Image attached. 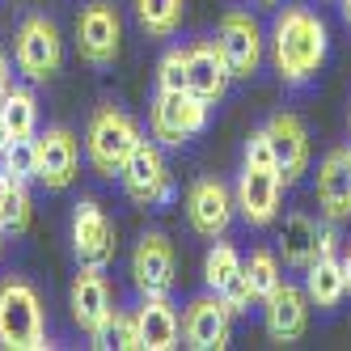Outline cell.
Returning a JSON list of instances; mask_svg holds the SVG:
<instances>
[{
    "label": "cell",
    "instance_id": "cell-32",
    "mask_svg": "<svg viewBox=\"0 0 351 351\" xmlns=\"http://www.w3.org/2000/svg\"><path fill=\"white\" fill-rule=\"evenodd\" d=\"M5 93H9V56L0 51V97H5Z\"/></svg>",
    "mask_w": 351,
    "mask_h": 351
},
{
    "label": "cell",
    "instance_id": "cell-4",
    "mask_svg": "<svg viewBox=\"0 0 351 351\" xmlns=\"http://www.w3.org/2000/svg\"><path fill=\"white\" fill-rule=\"evenodd\" d=\"M13 60L30 81H51L60 72V60H64V43H60L56 21H47L43 13L21 21L17 38H13Z\"/></svg>",
    "mask_w": 351,
    "mask_h": 351
},
{
    "label": "cell",
    "instance_id": "cell-29",
    "mask_svg": "<svg viewBox=\"0 0 351 351\" xmlns=\"http://www.w3.org/2000/svg\"><path fill=\"white\" fill-rule=\"evenodd\" d=\"M0 229L5 233H21L30 229V195H26V182H17L5 199V208H0Z\"/></svg>",
    "mask_w": 351,
    "mask_h": 351
},
{
    "label": "cell",
    "instance_id": "cell-3",
    "mask_svg": "<svg viewBox=\"0 0 351 351\" xmlns=\"http://www.w3.org/2000/svg\"><path fill=\"white\" fill-rule=\"evenodd\" d=\"M136 144H140V128H136L132 114H123L114 106L93 110L89 132H85V153H89V165L102 178H114L123 169V161L136 153Z\"/></svg>",
    "mask_w": 351,
    "mask_h": 351
},
{
    "label": "cell",
    "instance_id": "cell-25",
    "mask_svg": "<svg viewBox=\"0 0 351 351\" xmlns=\"http://www.w3.org/2000/svg\"><path fill=\"white\" fill-rule=\"evenodd\" d=\"M136 17L153 38H169L182 21V0H136Z\"/></svg>",
    "mask_w": 351,
    "mask_h": 351
},
{
    "label": "cell",
    "instance_id": "cell-22",
    "mask_svg": "<svg viewBox=\"0 0 351 351\" xmlns=\"http://www.w3.org/2000/svg\"><path fill=\"white\" fill-rule=\"evenodd\" d=\"M309 280H305V292H309V305L317 309H335L339 300L347 296V275H343V258L335 254H317L309 267Z\"/></svg>",
    "mask_w": 351,
    "mask_h": 351
},
{
    "label": "cell",
    "instance_id": "cell-17",
    "mask_svg": "<svg viewBox=\"0 0 351 351\" xmlns=\"http://www.w3.org/2000/svg\"><path fill=\"white\" fill-rule=\"evenodd\" d=\"M204 280H208V288L229 305L233 313H241L250 300V284H245V263H241V254L233 245H212L208 250V258H204Z\"/></svg>",
    "mask_w": 351,
    "mask_h": 351
},
{
    "label": "cell",
    "instance_id": "cell-12",
    "mask_svg": "<svg viewBox=\"0 0 351 351\" xmlns=\"http://www.w3.org/2000/svg\"><path fill=\"white\" fill-rule=\"evenodd\" d=\"M68 305H72L77 326L89 335V343H97V335L106 330V322H110V313H114V309H110V284H106L102 267H81V275L72 280Z\"/></svg>",
    "mask_w": 351,
    "mask_h": 351
},
{
    "label": "cell",
    "instance_id": "cell-5",
    "mask_svg": "<svg viewBox=\"0 0 351 351\" xmlns=\"http://www.w3.org/2000/svg\"><path fill=\"white\" fill-rule=\"evenodd\" d=\"M208 106L191 89H157L153 97V136L161 144H182L208 128Z\"/></svg>",
    "mask_w": 351,
    "mask_h": 351
},
{
    "label": "cell",
    "instance_id": "cell-27",
    "mask_svg": "<svg viewBox=\"0 0 351 351\" xmlns=\"http://www.w3.org/2000/svg\"><path fill=\"white\" fill-rule=\"evenodd\" d=\"M93 347H123V351H144V343H140V326H136V317L132 313H110V322H106V330L97 335V343Z\"/></svg>",
    "mask_w": 351,
    "mask_h": 351
},
{
    "label": "cell",
    "instance_id": "cell-7",
    "mask_svg": "<svg viewBox=\"0 0 351 351\" xmlns=\"http://www.w3.org/2000/svg\"><path fill=\"white\" fill-rule=\"evenodd\" d=\"M77 169H81V144L68 128H47L43 136H34V178L47 191L72 186Z\"/></svg>",
    "mask_w": 351,
    "mask_h": 351
},
{
    "label": "cell",
    "instance_id": "cell-36",
    "mask_svg": "<svg viewBox=\"0 0 351 351\" xmlns=\"http://www.w3.org/2000/svg\"><path fill=\"white\" fill-rule=\"evenodd\" d=\"M0 250H5V229H0Z\"/></svg>",
    "mask_w": 351,
    "mask_h": 351
},
{
    "label": "cell",
    "instance_id": "cell-10",
    "mask_svg": "<svg viewBox=\"0 0 351 351\" xmlns=\"http://www.w3.org/2000/svg\"><path fill=\"white\" fill-rule=\"evenodd\" d=\"M173 271H178V258H173V245L165 233H144L136 254H132V280L144 296H169L173 288Z\"/></svg>",
    "mask_w": 351,
    "mask_h": 351
},
{
    "label": "cell",
    "instance_id": "cell-9",
    "mask_svg": "<svg viewBox=\"0 0 351 351\" xmlns=\"http://www.w3.org/2000/svg\"><path fill=\"white\" fill-rule=\"evenodd\" d=\"M72 250H77L81 267H106L114 258V224L93 199H81L77 204V216H72Z\"/></svg>",
    "mask_w": 351,
    "mask_h": 351
},
{
    "label": "cell",
    "instance_id": "cell-21",
    "mask_svg": "<svg viewBox=\"0 0 351 351\" xmlns=\"http://www.w3.org/2000/svg\"><path fill=\"white\" fill-rule=\"evenodd\" d=\"M136 326H140L144 351H169L182 339V322H178V313H173V305L165 296H144V305L136 313Z\"/></svg>",
    "mask_w": 351,
    "mask_h": 351
},
{
    "label": "cell",
    "instance_id": "cell-1",
    "mask_svg": "<svg viewBox=\"0 0 351 351\" xmlns=\"http://www.w3.org/2000/svg\"><path fill=\"white\" fill-rule=\"evenodd\" d=\"M271 60H275V72H280L288 85L309 81L326 64V26H322V17L300 9V5L284 9L275 17V26H271Z\"/></svg>",
    "mask_w": 351,
    "mask_h": 351
},
{
    "label": "cell",
    "instance_id": "cell-34",
    "mask_svg": "<svg viewBox=\"0 0 351 351\" xmlns=\"http://www.w3.org/2000/svg\"><path fill=\"white\" fill-rule=\"evenodd\" d=\"M5 144H9V128H5V119H0V153H5Z\"/></svg>",
    "mask_w": 351,
    "mask_h": 351
},
{
    "label": "cell",
    "instance_id": "cell-20",
    "mask_svg": "<svg viewBox=\"0 0 351 351\" xmlns=\"http://www.w3.org/2000/svg\"><path fill=\"white\" fill-rule=\"evenodd\" d=\"M317 204L330 224L351 216V153H326L317 165Z\"/></svg>",
    "mask_w": 351,
    "mask_h": 351
},
{
    "label": "cell",
    "instance_id": "cell-2",
    "mask_svg": "<svg viewBox=\"0 0 351 351\" xmlns=\"http://www.w3.org/2000/svg\"><path fill=\"white\" fill-rule=\"evenodd\" d=\"M0 347H9V351L47 347L43 300L26 280H5L0 284Z\"/></svg>",
    "mask_w": 351,
    "mask_h": 351
},
{
    "label": "cell",
    "instance_id": "cell-6",
    "mask_svg": "<svg viewBox=\"0 0 351 351\" xmlns=\"http://www.w3.org/2000/svg\"><path fill=\"white\" fill-rule=\"evenodd\" d=\"M119 47H123V21L119 9L110 0H93V5L81 9L77 17V51L85 64L93 68H106L119 60Z\"/></svg>",
    "mask_w": 351,
    "mask_h": 351
},
{
    "label": "cell",
    "instance_id": "cell-14",
    "mask_svg": "<svg viewBox=\"0 0 351 351\" xmlns=\"http://www.w3.org/2000/svg\"><path fill=\"white\" fill-rule=\"evenodd\" d=\"M280 173H275L271 165H245L241 178H237V212L245 216V224H254V229H263V224L275 220V212H280Z\"/></svg>",
    "mask_w": 351,
    "mask_h": 351
},
{
    "label": "cell",
    "instance_id": "cell-31",
    "mask_svg": "<svg viewBox=\"0 0 351 351\" xmlns=\"http://www.w3.org/2000/svg\"><path fill=\"white\" fill-rule=\"evenodd\" d=\"M245 165H271V169H275V148H271L267 128L250 132V140H245Z\"/></svg>",
    "mask_w": 351,
    "mask_h": 351
},
{
    "label": "cell",
    "instance_id": "cell-8",
    "mask_svg": "<svg viewBox=\"0 0 351 351\" xmlns=\"http://www.w3.org/2000/svg\"><path fill=\"white\" fill-rule=\"evenodd\" d=\"M216 43H220L224 64H229L233 77L250 81V77L258 72V64H263V30H258V21L250 17V13H241V9L224 13Z\"/></svg>",
    "mask_w": 351,
    "mask_h": 351
},
{
    "label": "cell",
    "instance_id": "cell-28",
    "mask_svg": "<svg viewBox=\"0 0 351 351\" xmlns=\"http://www.w3.org/2000/svg\"><path fill=\"white\" fill-rule=\"evenodd\" d=\"M0 169L13 173V178H34V136H13L0 153Z\"/></svg>",
    "mask_w": 351,
    "mask_h": 351
},
{
    "label": "cell",
    "instance_id": "cell-30",
    "mask_svg": "<svg viewBox=\"0 0 351 351\" xmlns=\"http://www.w3.org/2000/svg\"><path fill=\"white\" fill-rule=\"evenodd\" d=\"M157 89H186V51L169 47L157 64Z\"/></svg>",
    "mask_w": 351,
    "mask_h": 351
},
{
    "label": "cell",
    "instance_id": "cell-35",
    "mask_svg": "<svg viewBox=\"0 0 351 351\" xmlns=\"http://www.w3.org/2000/svg\"><path fill=\"white\" fill-rule=\"evenodd\" d=\"M343 21L351 26V0H343Z\"/></svg>",
    "mask_w": 351,
    "mask_h": 351
},
{
    "label": "cell",
    "instance_id": "cell-11",
    "mask_svg": "<svg viewBox=\"0 0 351 351\" xmlns=\"http://www.w3.org/2000/svg\"><path fill=\"white\" fill-rule=\"evenodd\" d=\"M267 136H271V148H275V173H280V182L292 186L300 173L309 169V132L305 123L296 114L280 110L267 119Z\"/></svg>",
    "mask_w": 351,
    "mask_h": 351
},
{
    "label": "cell",
    "instance_id": "cell-18",
    "mask_svg": "<svg viewBox=\"0 0 351 351\" xmlns=\"http://www.w3.org/2000/svg\"><path fill=\"white\" fill-rule=\"evenodd\" d=\"M229 81H233V72L224 64L220 43H191L186 47V89L191 93H199L204 102H220Z\"/></svg>",
    "mask_w": 351,
    "mask_h": 351
},
{
    "label": "cell",
    "instance_id": "cell-33",
    "mask_svg": "<svg viewBox=\"0 0 351 351\" xmlns=\"http://www.w3.org/2000/svg\"><path fill=\"white\" fill-rule=\"evenodd\" d=\"M343 275H347V292H351V250H347V258H343Z\"/></svg>",
    "mask_w": 351,
    "mask_h": 351
},
{
    "label": "cell",
    "instance_id": "cell-19",
    "mask_svg": "<svg viewBox=\"0 0 351 351\" xmlns=\"http://www.w3.org/2000/svg\"><path fill=\"white\" fill-rule=\"evenodd\" d=\"M267 335L275 343H296L309 326V292H300L292 284H280L267 300Z\"/></svg>",
    "mask_w": 351,
    "mask_h": 351
},
{
    "label": "cell",
    "instance_id": "cell-16",
    "mask_svg": "<svg viewBox=\"0 0 351 351\" xmlns=\"http://www.w3.org/2000/svg\"><path fill=\"white\" fill-rule=\"evenodd\" d=\"M233 208L237 204H233L229 186L216 182V178H199L186 195V220L199 237H220L233 220Z\"/></svg>",
    "mask_w": 351,
    "mask_h": 351
},
{
    "label": "cell",
    "instance_id": "cell-13",
    "mask_svg": "<svg viewBox=\"0 0 351 351\" xmlns=\"http://www.w3.org/2000/svg\"><path fill=\"white\" fill-rule=\"evenodd\" d=\"M229 322H233V309L216 292L195 296L182 313V339L195 351H220V347H229Z\"/></svg>",
    "mask_w": 351,
    "mask_h": 351
},
{
    "label": "cell",
    "instance_id": "cell-15",
    "mask_svg": "<svg viewBox=\"0 0 351 351\" xmlns=\"http://www.w3.org/2000/svg\"><path fill=\"white\" fill-rule=\"evenodd\" d=\"M119 178H123V191H128L132 204H144V208L169 195V173H165V161H161V153H157V144H148V140H140V144H136V153L123 161Z\"/></svg>",
    "mask_w": 351,
    "mask_h": 351
},
{
    "label": "cell",
    "instance_id": "cell-23",
    "mask_svg": "<svg viewBox=\"0 0 351 351\" xmlns=\"http://www.w3.org/2000/svg\"><path fill=\"white\" fill-rule=\"evenodd\" d=\"M317 224L305 216V212H292L288 220H284V237H280V245H284V263L288 267H309L313 258H317Z\"/></svg>",
    "mask_w": 351,
    "mask_h": 351
},
{
    "label": "cell",
    "instance_id": "cell-24",
    "mask_svg": "<svg viewBox=\"0 0 351 351\" xmlns=\"http://www.w3.org/2000/svg\"><path fill=\"white\" fill-rule=\"evenodd\" d=\"M0 119H5V128H9V140L13 136H34V128H38V97L30 89H21V85H9V93L0 97Z\"/></svg>",
    "mask_w": 351,
    "mask_h": 351
},
{
    "label": "cell",
    "instance_id": "cell-26",
    "mask_svg": "<svg viewBox=\"0 0 351 351\" xmlns=\"http://www.w3.org/2000/svg\"><path fill=\"white\" fill-rule=\"evenodd\" d=\"M245 284H250V296L254 300H267L275 288L284 284V275H280V258L271 254V250H254L245 263Z\"/></svg>",
    "mask_w": 351,
    "mask_h": 351
},
{
    "label": "cell",
    "instance_id": "cell-37",
    "mask_svg": "<svg viewBox=\"0 0 351 351\" xmlns=\"http://www.w3.org/2000/svg\"><path fill=\"white\" fill-rule=\"evenodd\" d=\"M258 5H275V0H258Z\"/></svg>",
    "mask_w": 351,
    "mask_h": 351
}]
</instances>
